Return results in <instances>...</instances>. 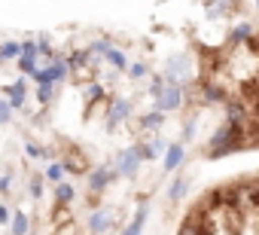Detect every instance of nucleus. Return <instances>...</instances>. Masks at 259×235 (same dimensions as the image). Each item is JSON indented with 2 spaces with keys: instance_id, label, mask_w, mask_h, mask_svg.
Masks as SVG:
<instances>
[{
  "instance_id": "obj_1",
  "label": "nucleus",
  "mask_w": 259,
  "mask_h": 235,
  "mask_svg": "<svg viewBox=\"0 0 259 235\" xmlns=\"http://www.w3.org/2000/svg\"><path fill=\"white\" fill-rule=\"evenodd\" d=\"M241 144H244V129L226 120V123L220 126V132H217V135L210 138V144H207L204 156H207V159H220V156H226V153L238 150Z\"/></svg>"
},
{
  "instance_id": "obj_2",
  "label": "nucleus",
  "mask_w": 259,
  "mask_h": 235,
  "mask_svg": "<svg viewBox=\"0 0 259 235\" xmlns=\"http://www.w3.org/2000/svg\"><path fill=\"white\" fill-rule=\"evenodd\" d=\"M186 70H189V58H186V52H177V55H171V58H168L162 80H165V83H171V86H180V83L189 76Z\"/></svg>"
},
{
  "instance_id": "obj_3",
  "label": "nucleus",
  "mask_w": 259,
  "mask_h": 235,
  "mask_svg": "<svg viewBox=\"0 0 259 235\" xmlns=\"http://www.w3.org/2000/svg\"><path fill=\"white\" fill-rule=\"evenodd\" d=\"M180 104H183V89H180V86H171V83H165V86L156 92V110H159V113L177 110Z\"/></svg>"
},
{
  "instance_id": "obj_4",
  "label": "nucleus",
  "mask_w": 259,
  "mask_h": 235,
  "mask_svg": "<svg viewBox=\"0 0 259 235\" xmlns=\"http://www.w3.org/2000/svg\"><path fill=\"white\" fill-rule=\"evenodd\" d=\"M138 168H141V147H128L116 156V171L122 177H135Z\"/></svg>"
},
{
  "instance_id": "obj_5",
  "label": "nucleus",
  "mask_w": 259,
  "mask_h": 235,
  "mask_svg": "<svg viewBox=\"0 0 259 235\" xmlns=\"http://www.w3.org/2000/svg\"><path fill=\"white\" fill-rule=\"evenodd\" d=\"M70 73V67H67V61H61V58H55L46 70H37L34 73V80L40 83V86H52V83H58V80H64Z\"/></svg>"
},
{
  "instance_id": "obj_6",
  "label": "nucleus",
  "mask_w": 259,
  "mask_h": 235,
  "mask_svg": "<svg viewBox=\"0 0 259 235\" xmlns=\"http://www.w3.org/2000/svg\"><path fill=\"white\" fill-rule=\"evenodd\" d=\"M116 223V214H113V208H98L92 217H89V232L92 235H104L110 226Z\"/></svg>"
},
{
  "instance_id": "obj_7",
  "label": "nucleus",
  "mask_w": 259,
  "mask_h": 235,
  "mask_svg": "<svg viewBox=\"0 0 259 235\" xmlns=\"http://www.w3.org/2000/svg\"><path fill=\"white\" fill-rule=\"evenodd\" d=\"M116 177H119L116 168H113V171H110V168H95V171H89V189H92V192H104L107 183L116 180Z\"/></svg>"
},
{
  "instance_id": "obj_8",
  "label": "nucleus",
  "mask_w": 259,
  "mask_h": 235,
  "mask_svg": "<svg viewBox=\"0 0 259 235\" xmlns=\"http://www.w3.org/2000/svg\"><path fill=\"white\" fill-rule=\"evenodd\" d=\"M226 116H229V123H235L241 129L250 126V113H247V107L241 101H226Z\"/></svg>"
},
{
  "instance_id": "obj_9",
  "label": "nucleus",
  "mask_w": 259,
  "mask_h": 235,
  "mask_svg": "<svg viewBox=\"0 0 259 235\" xmlns=\"http://www.w3.org/2000/svg\"><path fill=\"white\" fill-rule=\"evenodd\" d=\"M180 162H183V147H180V144H168V150H165V162H162V171H174Z\"/></svg>"
},
{
  "instance_id": "obj_10",
  "label": "nucleus",
  "mask_w": 259,
  "mask_h": 235,
  "mask_svg": "<svg viewBox=\"0 0 259 235\" xmlns=\"http://www.w3.org/2000/svg\"><path fill=\"white\" fill-rule=\"evenodd\" d=\"M128 113H132V104H128L125 98H116V101H113V107H110V126L122 123Z\"/></svg>"
},
{
  "instance_id": "obj_11",
  "label": "nucleus",
  "mask_w": 259,
  "mask_h": 235,
  "mask_svg": "<svg viewBox=\"0 0 259 235\" xmlns=\"http://www.w3.org/2000/svg\"><path fill=\"white\" fill-rule=\"evenodd\" d=\"M7 95H10V107H22V104H25V95H28L25 80H19V83L7 86Z\"/></svg>"
},
{
  "instance_id": "obj_12",
  "label": "nucleus",
  "mask_w": 259,
  "mask_h": 235,
  "mask_svg": "<svg viewBox=\"0 0 259 235\" xmlns=\"http://www.w3.org/2000/svg\"><path fill=\"white\" fill-rule=\"evenodd\" d=\"M201 95H204V101H229L226 92H223L217 83H207V80L201 83Z\"/></svg>"
},
{
  "instance_id": "obj_13",
  "label": "nucleus",
  "mask_w": 259,
  "mask_h": 235,
  "mask_svg": "<svg viewBox=\"0 0 259 235\" xmlns=\"http://www.w3.org/2000/svg\"><path fill=\"white\" fill-rule=\"evenodd\" d=\"M141 147V144H138ZM168 150V144H162V141H153V144H147V147H141V159H156V156H162Z\"/></svg>"
},
{
  "instance_id": "obj_14",
  "label": "nucleus",
  "mask_w": 259,
  "mask_h": 235,
  "mask_svg": "<svg viewBox=\"0 0 259 235\" xmlns=\"http://www.w3.org/2000/svg\"><path fill=\"white\" fill-rule=\"evenodd\" d=\"M162 123H165V113H159V110H153V113H147L144 120H141V126L144 129H150V132H156V129H162Z\"/></svg>"
},
{
  "instance_id": "obj_15",
  "label": "nucleus",
  "mask_w": 259,
  "mask_h": 235,
  "mask_svg": "<svg viewBox=\"0 0 259 235\" xmlns=\"http://www.w3.org/2000/svg\"><path fill=\"white\" fill-rule=\"evenodd\" d=\"M7 58H22V46L19 43H4V46H0V61H7Z\"/></svg>"
},
{
  "instance_id": "obj_16",
  "label": "nucleus",
  "mask_w": 259,
  "mask_h": 235,
  "mask_svg": "<svg viewBox=\"0 0 259 235\" xmlns=\"http://www.w3.org/2000/svg\"><path fill=\"white\" fill-rule=\"evenodd\" d=\"M144 220H147V208H141V211H138V217L132 220V226H128L122 235H141V229H144Z\"/></svg>"
},
{
  "instance_id": "obj_17",
  "label": "nucleus",
  "mask_w": 259,
  "mask_h": 235,
  "mask_svg": "<svg viewBox=\"0 0 259 235\" xmlns=\"http://www.w3.org/2000/svg\"><path fill=\"white\" fill-rule=\"evenodd\" d=\"M250 34H253V28H250L247 22H241V25H235V28H232V43H241V40H250Z\"/></svg>"
},
{
  "instance_id": "obj_18",
  "label": "nucleus",
  "mask_w": 259,
  "mask_h": 235,
  "mask_svg": "<svg viewBox=\"0 0 259 235\" xmlns=\"http://www.w3.org/2000/svg\"><path fill=\"white\" fill-rule=\"evenodd\" d=\"M186 189H189V180H186V177H177V180L171 183V192H168V195L177 202V199H183V195H186Z\"/></svg>"
},
{
  "instance_id": "obj_19",
  "label": "nucleus",
  "mask_w": 259,
  "mask_h": 235,
  "mask_svg": "<svg viewBox=\"0 0 259 235\" xmlns=\"http://www.w3.org/2000/svg\"><path fill=\"white\" fill-rule=\"evenodd\" d=\"M55 199H58V205H67V202H73V186H70V183H58V189H55Z\"/></svg>"
},
{
  "instance_id": "obj_20",
  "label": "nucleus",
  "mask_w": 259,
  "mask_h": 235,
  "mask_svg": "<svg viewBox=\"0 0 259 235\" xmlns=\"http://www.w3.org/2000/svg\"><path fill=\"white\" fill-rule=\"evenodd\" d=\"M104 58H107V61H110V64H116V67H119V70H122V67H128V61H125V55H122V52H119V49H113V46H110V49H107V55H104Z\"/></svg>"
},
{
  "instance_id": "obj_21",
  "label": "nucleus",
  "mask_w": 259,
  "mask_h": 235,
  "mask_svg": "<svg viewBox=\"0 0 259 235\" xmlns=\"http://www.w3.org/2000/svg\"><path fill=\"white\" fill-rule=\"evenodd\" d=\"M28 232V217L25 214H16L13 217V235H25Z\"/></svg>"
},
{
  "instance_id": "obj_22",
  "label": "nucleus",
  "mask_w": 259,
  "mask_h": 235,
  "mask_svg": "<svg viewBox=\"0 0 259 235\" xmlns=\"http://www.w3.org/2000/svg\"><path fill=\"white\" fill-rule=\"evenodd\" d=\"M37 98H40V104H49L52 101V86H37Z\"/></svg>"
},
{
  "instance_id": "obj_23",
  "label": "nucleus",
  "mask_w": 259,
  "mask_h": 235,
  "mask_svg": "<svg viewBox=\"0 0 259 235\" xmlns=\"http://www.w3.org/2000/svg\"><path fill=\"white\" fill-rule=\"evenodd\" d=\"M61 174H64V165H49V171H46V177L55 183H61Z\"/></svg>"
},
{
  "instance_id": "obj_24",
  "label": "nucleus",
  "mask_w": 259,
  "mask_h": 235,
  "mask_svg": "<svg viewBox=\"0 0 259 235\" xmlns=\"http://www.w3.org/2000/svg\"><path fill=\"white\" fill-rule=\"evenodd\" d=\"M10 116H13V107H10L7 101H0V126L10 123Z\"/></svg>"
},
{
  "instance_id": "obj_25",
  "label": "nucleus",
  "mask_w": 259,
  "mask_h": 235,
  "mask_svg": "<svg viewBox=\"0 0 259 235\" xmlns=\"http://www.w3.org/2000/svg\"><path fill=\"white\" fill-rule=\"evenodd\" d=\"M128 73H132L135 80H141V76H147V64H132V67H128Z\"/></svg>"
},
{
  "instance_id": "obj_26",
  "label": "nucleus",
  "mask_w": 259,
  "mask_h": 235,
  "mask_svg": "<svg viewBox=\"0 0 259 235\" xmlns=\"http://www.w3.org/2000/svg\"><path fill=\"white\" fill-rule=\"evenodd\" d=\"M101 95H104V89H101V86H89V89H85V98H92V101H98Z\"/></svg>"
},
{
  "instance_id": "obj_27",
  "label": "nucleus",
  "mask_w": 259,
  "mask_h": 235,
  "mask_svg": "<svg viewBox=\"0 0 259 235\" xmlns=\"http://www.w3.org/2000/svg\"><path fill=\"white\" fill-rule=\"evenodd\" d=\"M40 192H43V180H40V177H34V180H31V195H34V199H40Z\"/></svg>"
},
{
  "instance_id": "obj_28",
  "label": "nucleus",
  "mask_w": 259,
  "mask_h": 235,
  "mask_svg": "<svg viewBox=\"0 0 259 235\" xmlns=\"http://www.w3.org/2000/svg\"><path fill=\"white\" fill-rule=\"evenodd\" d=\"M28 156H34V159H37V156H43V150H40L37 144H28Z\"/></svg>"
},
{
  "instance_id": "obj_29",
  "label": "nucleus",
  "mask_w": 259,
  "mask_h": 235,
  "mask_svg": "<svg viewBox=\"0 0 259 235\" xmlns=\"http://www.w3.org/2000/svg\"><path fill=\"white\" fill-rule=\"evenodd\" d=\"M7 217H10V211H7L4 205H0V223H7Z\"/></svg>"
},
{
  "instance_id": "obj_30",
  "label": "nucleus",
  "mask_w": 259,
  "mask_h": 235,
  "mask_svg": "<svg viewBox=\"0 0 259 235\" xmlns=\"http://www.w3.org/2000/svg\"><path fill=\"white\" fill-rule=\"evenodd\" d=\"M256 7H259V0H256Z\"/></svg>"
}]
</instances>
